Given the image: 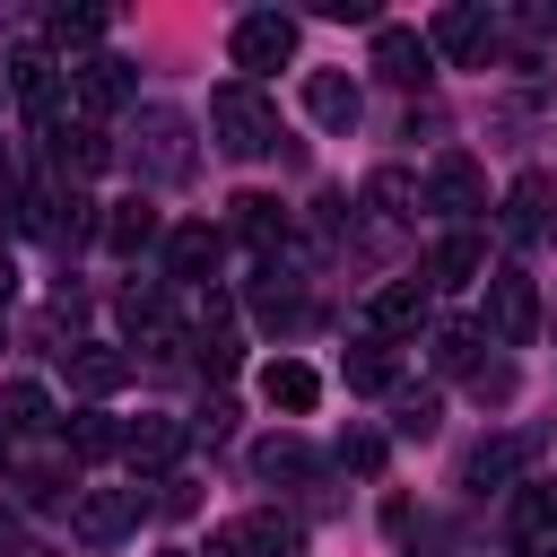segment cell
I'll use <instances>...</instances> for the list:
<instances>
[{"mask_svg": "<svg viewBox=\"0 0 557 557\" xmlns=\"http://www.w3.org/2000/svg\"><path fill=\"white\" fill-rule=\"evenodd\" d=\"M157 235H165V226H157L148 200H113V209H104V244H113V252H148Z\"/></svg>", "mask_w": 557, "mask_h": 557, "instance_id": "ffe728a7", "label": "cell"}, {"mask_svg": "<svg viewBox=\"0 0 557 557\" xmlns=\"http://www.w3.org/2000/svg\"><path fill=\"white\" fill-rule=\"evenodd\" d=\"M487 331H496L505 348H522V339L540 331V287H531V270H496V278H487Z\"/></svg>", "mask_w": 557, "mask_h": 557, "instance_id": "277c9868", "label": "cell"}, {"mask_svg": "<svg viewBox=\"0 0 557 557\" xmlns=\"http://www.w3.org/2000/svg\"><path fill=\"white\" fill-rule=\"evenodd\" d=\"M470 400H496V409H505V400H513V366H479V374H470Z\"/></svg>", "mask_w": 557, "mask_h": 557, "instance_id": "d590c367", "label": "cell"}, {"mask_svg": "<svg viewBox=\"0 0 557 557\" xmlns=\"http://www.w3.org/2000/svg\"><path fill=\"white\" fill-rule=\"evenodd\" d=\"M61 78H70V70L44 61V52H17V61H9V87H17V104H26L44 131H61Z\"/></svg>", "mask_w": 557, "mask_h": 557, "instance_id": "9c48e42d", "label": "cell"}, {"mask_svg": "<svg viewBox=\"0 0 557 557\" xmlns=\"http://www.w3.org/2000/svg\"><path fill=\"white\" fill-rule=\"evenodd\" d=\"M487 9H435V26H426V52H453V61H479L487 52Z\"/></svg>", "mask_w": 557, "mask_h": 557, "instance_id": "2e32d148", "label": "cell"}, {"mask_svg": "<svg viewBox=\"0 0 557 557\" xmlns=\"http://www.w3.org/2000/svg\"><path fill=\"white\" fill-rule=\"evenodd\" d=\"M261 400L287 409V418H305V409L322 400V374H313L305 357H270V366H261Z\"/></svg>", "mask_w": 557, "mask_h": 557, "instance_id": "5bb4252c", "label": "cell"}, {"mask_svg": "<svg viewBox=\"0 0 557 557\" xmlns=\"http://www.w3.org/2000/svg\"><path fill=\"white\" fill-rule=\"evenodd\" d=\"M487 270V244L470 235V226H453V235H435V252H426V287H470Z\"/></svg>", "mask_w": 557, "mask_h": 557, "instance_id": "4fadbf2b", "label": "cell"}, {"mask_svg": "<svg viewBox=\"0 0 557 557\" xmlns=\"http://www.w3.org/2000/svg\"><path fill=\"white\" fill-rule=\"evenodd\" d=\"M70 531H78L87 548H113V540H131V531H139V487H96V496H78Z\"/></svg>", "mask_w": 557, "mask_h": 557, "instance_id": "8992f818", "label": "cell"}, {"mask_svg": "<svg viewBox=\"0 0 557 557\" xmlns=\"http://www.w3.org/2000/svg\"><path fill=\"white\" fill-rule=\"evenodd\" d=\"M435 418H444V409H435V392H400V400H392V435H418V444H426V435H435Z\"/></svg>", "mask_w": 557, "mask_h": 557, "instance_id": "1f68e13d", "label": "cell"}, {"mask_svg": "<svg viewBox=\"0 0 557 557\" xmlns=\"http://www.w3.org/2000/svg\"><path fill=\"white\" fill-rule=\"evenodd\" d=\"M70 453H78V461H113V453H122V418L78 409V418H70Z\"/></svg>", "mask_w": 557, "mask_h": 557, "instance_id": "83f0119b", "label": "cell"}, {"mask_svg": "<svg viewBox=\"0 0 557 557\" xmlns=\"http://www.w3.org/2000/svg\"><path fill=\"white\" fill-rule=\"evenodd\" d=\"M104 35V9H52V44H96Z\"/></svg>", "mask_w": 557, "mask_h": 557, "instance_id": "d6a6232c", "label": "cell"}, {"mask_svg": "<svg viewBox=\"0 0 557 557\" xmlns=\"http://www.w3.org/2000/svg\"><path fill=\"white\" fill-rule=\"evenodd\" d=\"M409 200H418V183H409L400 165H383V174L366 183V209H383V218H409Z\"/></svg>", "mask_w": 557, "mask_h": 557, "instance_id": "4dcf8cb0", "label": "cell"}, {"mask_svg": "<svg viewBox=\"0 0 557 557\" xmlns=\"http://www.w3.org/2000/svg\"><path fill=\"white\" fill-rule=\"evenodd\" d=\"M122 322H131V339H148V348H174V322H165V296H157V287H122Z\"/></svg>", "mask_w": 557, "mask_h": 557, "instance_id": "d4e9b609", "label": "cell"}, {"mask_svg": "<svg viewBox=\"0 0 557 557\" xmlns=\"http://www.w3.org/2000/svg\"><path fill=\"white\" fill-rule=\"evenodd\" d=\"M339 383H348V392H392V383H400V366H392V348H383V339H357V348L339 357Z\"/></svg>", "mask_w": 557, "mask_h": 557, "instance_id": "7402d4cb", "label": "cell"}, {"mask_svg": "<svg viewBox=\"0 0 557 557\" xmlns=\"http://www.w3.org/2000/svg\"><path fill=\"white\" fill-rule=\"evenodd\" d=\"M540 209H548V174H522V183L505 191V235H513V244H531V235L548 226Z\"/></svg>", "mask_w": 557, "mask_h": 557, "instance_id": "cb8c5ba5", "label": "cell"}, {"mask_svg": "<svg viewBox=\"0 0 557 557\" xmlns=\"http://www.w3.org/2000/svg\"><path fill=\"white\" fill-rule=\"evenodd\" d=\"M183 444H191V426H183V418H165V409H148V418H131V426H122V453H131L139 470H165Z\"/></svg>", "mask_w": 557, "mask_h": 557, "instance_id": "30bf717a", "label": "cell"}, {"mask_svg": "<svg viewBox=\"0 0 557 557\" xmlns=\"http://www.w3.org/2000/svg\"><path fill=\"white\" fill-rule=\"evenodd\" d=\"M165 557H183V548H165Z\"/></svg>", "mask_w": 557, "mask_h": 557, "instance_id": "74e56055", "label": "cell"}, {"mask_svg": "<svg viewBox=\"0 0 557 557\" xmlns=\"http://www.w3.org/2000/svg\"><path fill=\"white\" fill-rule=\"evenodd\" d=\"M218 252H226V235H218V226H174V235H165V270H174L183 287L218 278Z\"/></svg>", "mask_w": 557, "mask_h": 557, "instance_id": "7c38bea8", "label": "cell"}, {"mask_svg": "<svg viewBox=\"0 0 557 557\" xmlns=\"http://www.w3.org/2000/svg\"><path fill=\"white\" fill-rule=\"evenodd\" d=\"M426 331V278H392L366 296V339H418Z\"/></svg>", "mask_w": 557, "mask_h": 557, "instance_id": "5b68a950", "label": "cell"}, {"mask_svg": "<svg viewBox=\"0 0 557 557\" xmlns=\"http://www.w3.org/2000/svg\"><path fill=\"white\" fill-rule=\"evenodd\" d=\"M339 461H348V470H374V461H383V444H374V435H348V444H339Z\"/></svg>", "mask_w": 557, "mask_h": 557, "instance_id": "8d00e7d4", "label": "cell"}, {"mask_svg": "<svg viewBox=\"0 0 557 557\" xmlns=\"http://www.w3.org/2000/svg\"><path fill=\"white\" fill-rule=\"evenodd\" d=\"M426 357H435V374H479V331L470 322H435L426 331Z\"/></svg>", "mask_w": 557, "mask_h": 557, "instance_id": "484cf974", "label": "cell"}, {"mask_svg": "<svg viewBox=\"0 0 557 557\" xmlns=\"http://www.w3.org/2000/svg\"><path fill=\"white\" fill-rule=\"evenodd\" d=\"M305 548V522L296 513H244V522H218L209 531V557H296Z\"/></svg>", "mask_w": 557, "mask_h": 557, "instance_id": "7a4b0ae2", "label": "cell"}, {"mask_svg": "<svg viewBox=\"0 0 557 557\" xmlns=\"http://www.w3.org/2000/svg\"><path fill=\"white\" fill-rule=\"evenodd\" d=\"M531 453H540V435H496V444H479V453L461 461V487H479V496H487V487H505Z\"/></svg>", "mask_w": 557, "mask_h": 557, "instance_id": "9a60e30c", "label": "cell"}, {"mask_svg": "<svg viewBox=\"0 0 557 557\" xmlns=\"http://www.w3.org/2000/svg\"><path fill=\"white\" fill-rule=\"evenodd\" d=\"M252 305H261L270 322H296V313H305V305H296V287H287L278 270H261V287H252Z\"/></svg>", "mask_w": 557, "mask_h": 557, "instance_id": "836d02e7", "label": "cell"}, {"mask_svg": "<svg viewBox=\"0 0 557 557\" xmlns=\"http://www.w3.org/2000/svg\"><path fill=\"white\" fill-rule=\"evenodd\" d=\"M252 470H261V479H313V453H305L296 435H270V444L252 453Z\"/></svg>", "mask_w": 557, "mask_h": 557, "instance_id": "f1b7e54d", "label": "cell"}, {"mask_svg": "<svg viewBox=\"0 0 557 557\" xmlns=\"http://www.w3.org/2000/svg\"><path fill=\"white\" fill-rule=\"evenodd\" d=\"M209 131H218L226 157H270V148H278V113H270V96H261L252 78H226V87L209 96Z\"/></svg>", "mask_w": 557, "mask_h": 557, "instance_id": "6da1fadb", "label": "cell"}, {"mask_svg": "<svg viewBox=\"0 0 557 557\" xmlns=\"http://www.w3.org/2000/svg\"><path fill=\"white\" fill-rule=\"evenodd\" d=\"M148 122V174H191V148H183V113H139Z\"/></svg>", "mask_w": 557, "mask_h": 557, "instance_id": "d6986e66", "label": "cell"}, {"mask_svg": "<svg viewBox=\"0 0 557 557\" xmlns=\"http://www.w3.org/2000/svg\"><path fill=\"white\" fill-rule=\"evenodd\" d=\"M513 557H557V479H531L513 496Z\"/></svg>", "mask_w": 557, "mask_h": 557, "instance_id": "ba28073f", "label": "cell"}, {"mask_svg": "<svg viewBox=\"0 0 557 557\" xmlns=\"http://www.w3.org/2000/svg\"><path fill=\"white\" fill-rule=\"evenodd\" d=\"M426 200H435L444 218H479V209H487V183H479V165H470L461 148H444V157L426 165Z\"/></svg>", "mask_w": 557, "mask_h": 557, "instance_id": "52a82bcc", "label": "cell"}, {"mask_svg": "<svg viewBox=\"0 0 557 557\" xmlns=\"http://www.w3.org/2000/svg\"><path fill=\"white\" fill-rule=\"evenodd\" d=\"M70 96H78L87 113H113V104H131V61H113V52H96V61H78V78H70Z\"/></svg>", "mask_w": 557, "mask_h": 557, "instance_id": "e0dca14e", "label": "cell"}, {"mask_svg": "<svg viewBox=\"0 0 557 557\" xmlns=\"http://www.w3.org/2000/svg\"><path fill=\"white\" fill-rule=\"evenodd\" d=\"M44 409H52L44 383H0V435L9 426H44Z\"/></svg>", "mask_w": 557, "mask_h": 557, "instance_id": "f546056e", "label": "cell"}, {"mask_svg": "<svg viewBox=\"0 0 557 557\" xmlns=\"http://www.w3.org/2000/svg\"><path fill=\"white\" fill-rule=\"evenodd\" d=\"M305 113H313L322 131H348V122H357V78H348V70H313V78H305Z\"/></svg>", "mask_w": 557, "mask_h": 557, "instance_id": "ac0fdd59", "label": "cell"}, {"mask_svg": "<svg viewBox=\"0 0 557 557\" xmlns=\"http://www.w3.org/2000/svg\"><path fill=\"white\" fill-rule=\"evenodd\" d=\"M191 357H200V374H235V357H244V348H235V331H200V339H191Z\"/></svg>", "mask_w": 557, "mask_h": 557, "instance_id": "e575fe53", "label": "cell"}, {"mask_svg": "<svg viewBox=\"0 0 557 557\" xmlns=\"http://www.w3.org/2000/svg\"><path fill=\"white\" fill-rule=\"evenodd\" d=\"M52 157H61L70 174H96V165L113 157V139H104L96 122H61V131H52Z\"/></svg>", "mask_w": 557, "mask_h": 557, "instance_id": "603a6c76", "label": "cell"}, {"mask_svg": "<svg viewBox=\"0 0 557 557\" xmlns=\"http://www.w3.org/2000/svg\"><path fill=\"white\" fill-rule=\"evenodd\" d=\"M0 313H9V305H0Z\"/></svg>", "mask_w": 557, "mask_h": 557, "instance_id": "f35d334b", "label": "cell"}, {"mask_svg": "<svg viewBox=\"0 0 557 557\" xmlns=\"http://www.w3.org/2000/svg\"><path fill=\"white\" fill-rule=\"evenodd\" d=\"M374 70H383L392 87H418V78L435 70V52H426V35H409V26H374Z\"/></svg>", "mask_w": 557, "mask_h": 557, "instance_id": "8fae6325", "label": "cell"}, {"mask_svg": "<svg viewBox=\"0 0 557 557\" xmlns=\"http://www.w3.org/2000/svg\"><path fill=\"white\" fill-rule=\"evenodd\" d=\"M235 235L261 244V252H278V244H287V209H278L270 191H244V200H235Z\"/></svg>", "mask_w": 557, "mask_h": 557, "instance_id": "44dd1931", "label": "cell"}, {"mask_svg": "<svg viewBox=\"0 0 557 557\" xmlns=\"http://www.w3.org/2000/svg\"><path fill=\"white\" fill-rule=\"evenodd\" d=\"M226 52H235V70H287L296 61V17L287 9H252V17H235Z\"/></svg>", "mask_w": 557, "mask_h": 557, "instance_id": "3957f363", "label": "cell"}, {"mask_svg": "<svg viewBox=\"0 0 557 557\" xmlns=\"http://www.w3.org/2000/svg\"><path fill=\"white\" fill-rule=\"evenodd\" d=\"M122 374H131V357H113V348H70V383L78 392H122Z\"/></svg>", "mask_w": 557, "mask_h": 557, "instance_id": "4316f807", "label": "cell"}]
</instances>
